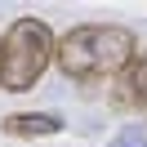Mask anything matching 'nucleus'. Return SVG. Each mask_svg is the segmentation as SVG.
<instances>
[{
  "label": "nucleus",
  "mask_w": 147,
  "mask_h": 147,
  "mask_svg": "<svg viewBox=\"0 0 147 147\" xmlns=\"http://www.w3.org/2000/svg\"><path fill=\"white\" fill-rule=\"evenodd\" d=\"M138 58V36L120 22H80V27L63 31L54 49V63L67 80H107L120 76Z\"/></svg>",
  "instance_id": "obj_1"
},
{
  "label": "nucleus",
  "mask_w": 147,
  "mask_h": 147,
  "mask_svg": "<svg viewBox=\"0 0 147 147\" xmlns=\"http://www.w3.org/2000/svg\"><path fill=\"white\" fill-rule=\"evenodd\" d=\"M54 49H58V36L45 18H36V13L13 18L0 36V89L5 94L36 89L54 63Z\"/></svg>",
  "instance_id": "obj_2"
},
{
  "label": "nucleus",
  "mask_w": 147,
  "mask_h": 147,
  "mask_svg": "<svg viewBox=\"0 0 147 147\" xmlns=\"http://www.w3.org/2000/svg\"><path fill=\"white\" fill-rule=\"evenodd\" d=\"M0 129L9 138H54L67 129V120L58 111H13V116L0 120Z\"/></svg>",
  "instance_id": "obj_3"
},
{
  "label": "nucleus",
  "mask_w": 147,
  "mask_h": 147,
  "mask_svg": "<svg viewBox=\"0 0 147 147\" xmlns=\"http://www.w3.org/2000/svg\"><path fill=\"white\" fill-rule=\"evenodd\" d=\"M120 85H125L120 102H129V107H143V111H147V49L125 67V71H120Z\"/></svg>",
  "instance_id": "obj_4"
},
{
  "label": "nucleus",
  "mask_w": 147,
  "mask_h": 147,
  "mask_svg": "<svg viewBox=\"0 0 147 147\" xmlns=\"http://www.w3.org/2000/svg\"><path fill=\"white\" fill-rule=\"evenodd\" d=\"M107 147H147V129L143 125H120Z\"/></svg>",
  "instance_id": "obj_5"
}]
</instances>
